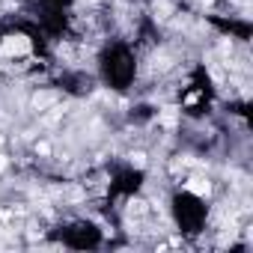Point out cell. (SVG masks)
<instances>
[{"mask_svg": "<svg viewBox=\"0 0 253 253\" xmlns=\"http://www.w3.org/2000/svg\"><path fill=\"white\" fill-rule=\"evenodd\" d=\"M155 12H158V18H167V15H170V3H167V0H158V3H155Z\"/></svg>", "mask_w": 253, "mask_h": 253, "instance_id": "5b68a950", "label": "cell"}, {"mask_svg": "<svg viewBox=\"0 0 253 253\" xmlns=\"http://www.w3.org/2000/svg\"><path fill=\"white\" fill-rule=\"evenodd\" d=\"M54 101H57V92H36V95H33V107H36V110H45V107L54 104Z\"/></svg>", "mask_w": 253, "mask_h": 253, "instance_id": "3957f363", "label": "cell"}, {"mask_svg": "<svg viewBox=\"0 0 253 253\" xmlns=\"http://www.w3.org/2000/svg\"><path fill=\"white\" fill-rule=\"evenodd\" d=\"M36 152H39V155H48V152H51V146H48V143H39V146H36Z\"/></svg>", "mask_w": 253, "mask_h": 253, "instance_id": "52a82bcc", "label": "cell"}, {"mask_svg": "<svg viewBox=\"0 0 253 253\" xmlns=\"http://www.w3.org/2000/svg\"><path fill=\"white\" fill-rule=\"evenodd\" d=\"M185 188H188L191 194H197V197H209V194H211V185H209V179H203V176L188 179V182H185Z\"/></svg>", "mask_w": 253, "mask_h": 253, "instance_id": "7a4b0ae2", "label": "cell"}, {"mask_svg": "<svg viewBox=\"0 0 253 253\" xmlns=\"http://www.w3.org/2000/svg\"><path fill=\"white\" fill-rule=\"evenodd\" d=\"M6 164H9V161H6L3 155H0V173H3V170H6Z\"/></svg>", "mask_w": 253, "mask_h": 253, "instance_id": "ba28073f", "label": "cell"}, {"mask_svg": "<svg viewBox=\"0 0 253 253\" xmlns=\"http://www.w3.org/2000/svg\"><path fill=\"white\" fill-rule=\"evenodd\" d=\"M131 164H134V167H146V155H143V152L131 155Z\"/></svg>", "mask_w": 253, "mask_h": 253, "instance_id": "8992f818", "label": "cell"}, {"mask_svg": "<svg viewBox=\"0 0 253 253\" xmlns=\"http://www.w3.org/2000/svg\"><path fill=\"white\" fill-rule=\"evenodd\" d=\"M161 125H164V128H173V125H176V107H164V113H161Z\"/></svg>", "mask_w": 253, "mask_h": 253, "instance_id": "277c9868", "label": "cell"}, {"mask_svg": "<svg viewBox=\"0 0 253 253\" xmlns=\"http://www.w3.org/2000/svg\"><path fill=\"white\" fill-rule=\"evenodd\" d=\"M3 54H9V57H21V54H30V39L27 36H6L3 39Z\"/></svg>", "mask_w": 253, "mask_h": 253, "instance_id": "6da1fadb", "label": "cell"}]
</instances>
